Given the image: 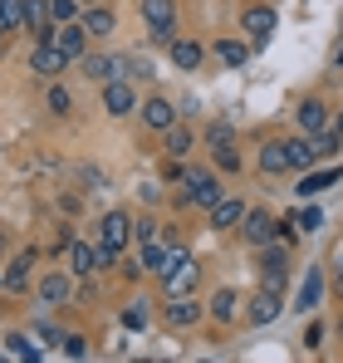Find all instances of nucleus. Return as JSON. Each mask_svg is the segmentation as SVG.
Segmentation results:
<instances>
[{
  "mask_svg": "<svg viewBox=\"0 0 343 363\" xmlns=\"http://www.w3.org/2000/svg\"><path fill=\"white\" fill-rule=\"evenodd\" d=\"M64 255H69V270H74L79 280H84V275L94 280L103 265H113V260H118V250H108L103 241H69V250H64Z\"/></svg>",
  "mask_w": 343,
  "mask_h": 363,
  "instance_id": "f257e3e1",
  "label": "nucleus"
},
{
  "mask_svg": "<svg viewBox=\"0 0 343 363\" xmlns=\"http://www.w3.org/2000/svg\"><path fill=\"white\" fill-rule=\"evenodd\" d=\"M147 30H152V45H172L176 40V0H142L137 5Z\"/></svg>",
  "mask_w": 343,
  "mask_h": 363,
  "instance_id": "f03ea898",
  "label": "nucleus"
},
{
  "mask_svg": "<svg viewBox=\"0 0 343 363\" xmlns=\"http://www.w3.org/2000/svg\"><path fill=\"white\" fill-rule=\"evenodd\" d=\"M69 64H74V60H69V55L59 50L55 40H35V50H30V69H35L40 79H59V74H64Z\"/></svg>",
  "mask_w": 343,
  "mask_h": 363,
  "instance_id": "7ed1b4c3",
  "label": "nucleus"
},
{
  "mask_svg": "<svg viewBox=\"0 0 343 363\" xmlns=\"http://www.w3.org/2000/svg\"><path fill=\"white\" fill-rule=\"evenodd\" d=\"M285 280H289V255H285V245L270 241V245H265V260H260V285L285 295Z\"/></svg>",
  "mask_w": 343,
  "mask_h": 363,
  "instance_id": "20e7f679",
  "label": "nucleus"
},
{
  "mask_svg": "<svg viewBox=\"0 0 343 363\" xmlns=\"http://www.w3.org/2000/svg\"><path fill=\"white\" fill-rule=\"evenodd\" d=\"M181 186H186V201H191V206H206V211L226 196V191H221V182L211 177V172H186Z\"/></svg>",
  "mask_w": 343,
  "mask_h": 363,
  "instance_id": "39448f33",
  "label": "nucleus"
},
{
  "mask_svg": "<svg viewBox=\"0 0 343 363\" xmlns=\"http://www.w3.org/2000/svg\"><path fill=\"white\" fill-rule=\"evenodd\" d=\"M99 241L108 245V250H128V245H133V216H128V211H108V216L99 221Z\"/></svg>",
  "mask_w": 343,
  "mask_h": 363,
  "instance_id": "423d86ee",
  "label": "nucleus"
},
{
  "mask_svg": "<svg viewBox=\"0 0 343 363\" xmlns=\"http://www.w3.org/2000/svg\"><path fill=\"white\" fill-rule=\"evenodd\" d=\"M50 40H55L59 50L69 55V60H84V55H89V30H84L79 20H59V25H55V35H50Z\"/></svg>",
  "mask_w": 343,
  "mask_h": 363,
  "instance_id": "0eeeda50",
  "label": "nucleus"
},
{
  "mask_svg": "<svg viewBox=\"0 0 343 363\" xmlns=\"http://www.w3.org/2000/svg\"><path fill=\"white\" fill-rule=\"evenodd\" d=\"M275 25H280V15H275L270 5H245V10H240V30H250L255 45H265V40L275 35Z\"/></svg>",
  "mask_w": 343,
  "mask_h": 363,
  "instance_id": "6e6552de",
  "label": "nucleus"
},
{
  "mask_svg": "<svg viewBox=\"0 0 343 363\" xmlns=\"http://www.w3.org/2000/svg\"><path fill=\"white\" fill-rule=\"evenodd\" d=\"M103 108H108L113 118H128V113L137 108V94H133V79H108V84H103Z\"/></svg>",
  "mask_w": 343,
  "mask_h": 363,
  "instance_id": "1a4fd4ad",
  "label": "nucleus"
},
{
  "mask_svg": "<svg viewBox=\"0 0 343 363\" xmlns=\"http://www.w3.org/2000/svg\"><path fill=\"white\" fill-rule=\"evenodd\" d=\"M240 231H245V241L255 245V250H265V245L275 241L280 221H275V216H265V211H245V216H240Z\"/></svg>",
  "mask_w": 343,
  "mask_h": 363,
  "instance_id": "9d476101",
  "label": "nucleus"
},
{
  "mask_svg": "<svg viewBox=\"0 0 343 363\" xmlns=\"http://www.w3.org/2000/svg\"><path fill=\"white\" fill-rule=\"evenodd\" d=\"M137 113H142V123H147L152 133H167L172 123L181 118V108H172V99H162V94H152L147 104H137Z\"/></svg>",
  "mask_w": 343,
  "mask_h": 363,
  "instance_id": "9b49d317",
  "label": "nucleus"
},
{
  "mask_svg": "<svg viewBox=\"0 0 343 363\" xmlns=\"http://www.w3.org/2000/svg\"><path fill=\"white\" fill-rule=\"evenodd\" d=\"M196 280H201V265H196V260H181L176 270L162 275V295H167V300H172V295H191Z\"/></svg>",
  "mask_w": 343,
  "mask_h": 363,
  "instance_id": "f8f14e48",
  "label": "nucleus"
},
{
  "mask_svg": "<svg viewBox=\"0 0 343 363\" xmlns=\"http://www.w3.org/2000/svg\"><path fill=\"white\" fill-rule=\"evenodd\" d=\"M201 314H206V304H196L191 295H172L167 300V324L172 329H191V324H201Z\"/></svg>",
  "mask_w": 343,
  "mask_h": 363,
  "instance_id": "ddd939ff",
  "label": "nucleus"
},
{
  "mask_svg": "<svg viewBox=\"0 0 343 363\" xmlns=\"http://www.w3.org/2000/svg\"><path fill=\"white\" fill-rule=\"evenodd\" d=\"M79 25L89 30V40H103V35H113V30H118V20H113L108 5H84V10H79Z\"/></svg>",
  "mask_w": 343,
  "mask_h": 363,
  "instance_id": "4468645a",
  "label": "nucleus"
},
{
  "mask_svg": "<svg viewBox=\"0 0 343 363\" xmlns=\"http://www.w3.org/2000/svg\"><path fill=\"white\" fill-rule=\"evenodd\" d=\"M319 300H324V270H319V265H309V270H304V285H299V295H294V309L314 314Z\"/></svg>",
  "mask_w": 343,
  "mask_h": 363,
  "instance_id": "2eb2a0df",
  "label": "nucleus"
},
{
  "mask_svg": "<svg viewBox=\"0 0 343 363\" xmlns=\"http://www.w3.org/2000/svg\"><path fill=\"white\" fill-rule=\"evenodd\" d=\"M280 309H285V295L280 290H260L250 300V309H245V319L250 324H270V319H280Z\"/></svg>",
  "mask_w": 343,
  "mask_h": 363,
  "instance_id": "dca6fc26",
  "label": "nucleus"
},
{
  "mask_svg": "<svg viewBox=\"0 0 343 363\" xmlns=\"http://www.w3.org/2000/svg\"><path fill=\"white\" fill-rule=\"evenodd\" d=\"M25 30L35 40H50L55 35V15H50V0H25Z\"/></svg>",
  "mask_w": 343,
  "mask_h": 363,
  "instance_id": "f3484780",
  "label": "nucleus"
},
{
  "mask_svg": "<svg viewBox=\"0 0 343 363\" xmlns=\"http://www.w3.org/2000/svg\"><path fill=\"white\" fill-rule=\"evenodd\" d=\"M69 300H74V280L59 275V270H50V275L40 280V304H69Z\"/></svg>",
  "mask_w": 343,
  "mask_h": 363,
  "instance_id": "a211bd4d",
  "label": "nucleus"
},
{
  "mask_svg": "<svg viewBox=\"0 0 343 363\" xmlns=\"http://www.w3.org/2000/svg\"><path fill=\"white\" fill-rule=\"evenodd\" d=\"M294 113H299V128H304V133H324V128H334V123H329V104H324V99H304Z\"/></svg>",
  "mask_w": 343,
  "mask_h": 363,
  "instance_id": "6ab92c4d",
  "label": "nucleus"
},
{
  "mask_svg": "<svg viewBox=\"0 0 343 363\" xmlns=\"http://www.w3.org/2000/svg\"><path fill=\"white\" fill-rule=\"evenodd\" d=\"M260 172H265V177H285V172H289V143L275 138V143L260 147Z\"/></svg>",
  "mask_w": 343,
  "mask_h": 363,
  "instance_id": "aec40b11",
  "label": "nucleus"
},
{
  "mask_svg": "<svg viewBox=\"0 0 343 363\" xmlns=\"http://www.w3.org/2000/svg\"><path fill=\"white\" fill-rule=\"evenodd\" d=\"M35 260H40L35 250H20V255L5 265V290H25V285H30V270H35Z\"/></svg>",
  "mask_w": 343,
  "mask_h": 363,
  "instance_id": "412c9836",
  "label": "nucleus"
},
{
  "mask_svg": "<svg viewBox=\"0 0 343 363\" xmlns=\"http://www.w3.org/2000/svg\"><path fill=\"white\" fill-rule=\"evenodd\" d=\"M167 50H172V64H176V69H186V74H191V69H201V60H206V50H201L196 40H172Z\"/></svg>",
  "mask_w": 343,
  "mask_h": 363,
  "instance_id": "4be33fe9",
  "label": "nucleus"
},
{
  "mask_svg": "<svg viewBox=\"0 0 343 363\" xmlns=\"http://www.w3.org/2000/svg\"><path fill=\"white\" fill-rule=\"evenodd\" d=\"M240 216H245V201H235V196H221V201L211 206V226H216V231L240 226Z\"/></svg>",
  "mask_w": 343,
  "mask_h": 363,
  "instance_id": "5701e85b",
  "label": "nucleus"
},
{
  "mask_svg": "<svg viewBox=\"0 0 343 363\" xmlns=\"http://www.w3.org/2000/svg\"><path fill=\"white\" fill-rule=\"evenodd\" d=\"M211 55L226 64V69H245V64H250V45H240V40H216Z\"/></svg>",
  "mask_w": 343,
  "mask_h": 363,
  "instance_id": "b1692460",
  "label": "nucleus"
},
{
  "mask_svg": "<svg viewBox=\"0 0 343 363\" xmlns=\"http://www.w3.org/2000/svg\"><path fill=\"white\" fill-rule=\"evenodd\" d=\"M339 177H343V167H334V172H304L294 191H299V196H319V191H329Z\"/></svg>",
  "mask_w": 343,
  "mask_h": 363,
  "instance_id": "393cba45",
  "label": "nucleus"
},
{
  "mask_svg": "<svg viewBox=\"0 0 343 363\" xmlns=\"http://www.w3.org/2000/svg\"><path fill=\"white\" fill-rule=\"evenodd\" d=\"M235 314H240V295H235V290H216V295H211V319L230 324Z\"/></svg>",
  "mask_w": 343,
  "mask_h": 363,
  "instance_id": "a878e982",
  "label": "nucleus"
},
{
  "mask_svg": "<svg viewBox=\"0 0 343 363\" xmlns=\"http://www.w3.org/2000/svg\"><path fill=\"white\" fill-rule=\"evenodd\" d=\"M162 255H167V241H137V270H162Z\"/></svg>",
  "mask_w": 343,
  "mask_h": 363,
  "instance_id": "bb28decb",
  "label": "nucleus"
},
{
  "mask_svg": "<svg viewBox=\"0 0 343 363\" xmlns=\"http://www.w3.org/2000/svg\"><path fill=\"white\" fill-rule=\"evenodd\" d=\"M186 152H191V128L176 118L167 128V157H186Z\"/></svg>",
  "mask_w": 343,
  "mask_h": 363,
  "instance_id": "cd10ccee",
  "label": "nucleus"
},
{
  "mask_svg": "<svg viewBox=\"0 0 343 363\" xmlns=\"http://www.w3.org/2000/svg\"><path fill=\"white\" fill-rule=\"evenodd\" d=\"M314 167V157H309V138H289V172H309Z\"/></svg>",
  "mask_w": 343,
  "mask_h": 363,
  "instance_id": "c85d7f7f",
  "label": "nucleus"
},
{
  "mask_svg": "<svg viewBox=\"0 0 343 363\" xmlns=\"http://www.w3.org/2000/svg\"><path fill=\"white\" fill-rule=\"evenodd\" d=\"M45 104H50V113H55V118H64V113L74 108V99H69V89H64L59 79H50V99H45Z\"/></svg>",
  "mask_w": 343,
  "mask_h": 363,
  "instance_id": "c756f323",
  "label": "nucleus"
},
{
  "mask_svg": "<svg viewBox=\"0 0 343 363\" xmlns=\"http://www.w3.org/2000/svg\"><path fill=\"white\" fill-rule=\"evenodd\" d=\"M5 354H10V359H25V363L40 359V349H35V344H30L25 334H10V339H5Z\"/></svg>",
  "mask_w": 343,
  "mask_h": 363,
  "instance_id": "7c9ffc66",
  "label": "nucleus"
},
{
  "mask_svg": "<svg viewBox=\"0 0 343 363\" xmlns=\"http://www.w3.org/2000/svg\"><path fill=\"white\" fill-rule=\"evenodd\" d=\"M133 241H162V221H152V216L133 221Z\"/></svg>",
  "mask_w": 343,
  "mask_h": 363,
  "instance_id": "2f4dec72",
  "label": "nucleus"
},
{
  "mask_svg": "<svg viewBox=\"0 0 343 363\" xmlns=\"http://www.w3.org/2000/svg\"><path fill=\"white\" fill-rule=\"evenodd\" d=\"M0 15L10 30H25V0H0Z\"/></svg>",
  "mask_w": 343,
  "mask_h": 363,
  "instance_id": "473e14b6",
  "label": "nucleus"
},
{
  "mask_svg": "<svg viewBox=\"0 0 343 363\" xmlns=\"http://www.w3.org/2000/svg\"><path fill=\"white\" fill-rule=\"evenodd\" d=\"M79 10H84L79 0H50V15H55V25H59V20H79Z\"/></svg>",
  "mask_w": 343,
  "mask_h": 363,
  "instance_id": "72a5a7b5",
  "label": "nucleus"
},
{
  "mask_svg": "<svg viewBox=\"0 0 343 363\" xmlns=\"http://www.w3.org/2000/svg\"><path fill=\"white\" fill-rule=\"evenodd\" d=\"M206 143H211V147H226V143H235L230 123H211V128H206Z\"/></svg>",
  "mask_w": 343,
  "mask_h": 363,
  "instance_id": "f704fd0d",
  "label": "nucleus"
},
{
  "mask_svg": "<svg viewBox=\"0 0 343 363\" xmlns=\"http://www.w3.org/2000/svg\"><path fill=\"white\" fill-rule=\"evenodd\" d=\"M216 152V162L226 167V172H240V152H235V143H226V147H211Z\"/></svg>",
  "mask_w": 343,
  "mask_h": 363,
  "instance_id": "c9c22d12",
  "label": "nucleus"
},
{
  "mask_svg": "<svg viewBox=\"0 0 343 363\" xmlns=\"http://www.w3.org/2000/svg\"><path fill=\"white\" fill-rule=\"evenodd\" d=\"M64 354L69 359H89V339L84 334H64Z\"/></svg>",
  "mask_w": 343,
  "mask_h": 363,
  "instance_id": "e433bc0d",
  "label": "nucleus"
},
{
  "mask_svg": "<svg viewBox=\"0 0 343 363\" xmlns=\"http://www.w3.org/2000/svg\"><path fill=\"white\" fill-rule=\"evenodd\" d=\"M123 324H128V329H142V324H147V309H142V304H128V309H123Z\"/></svg>",
  "mask_w": 343,
  "mask_h": 363,
  "instance_id": "4c0bfd02",
  "label": "nucleus"
},
{
  "mask_svg": "<svg viewBox=\"0 0 343 363\" xmlns=\"http://www.w3.org/2000/svg\"><path fill=\"white\" fill-rule=\"evenodd\" d=\"M69 241H74V231H69V226H55V236H50V255L69 250Z\"/></svg>",
  "mask_w": 343,
  "mask_h": 363,
  "instance_id": "58836bf2",
  "label": "nucleus"
},
{
  "mask_svg": "<svg viewBox=\"0 0 343 363\" xmlns=\"http://www.w3.org/2000/svg\"><path fill=\"white\" fill-rule=\"evenodd\" d=\"M299 226H304V231H314V226H324V211H319V206H309V211L299 216Z\"/></svg>",
  "mask_w": 343,
  "mask_h": 363,
  "instance_id": "ea45409f",
  "label": "nucleus"
},
{
  "mask_svg": "<svg viewBox=\"0 0 343 363\" xmlns=\"http://www.w3.org/2000/svg\"><path fill=\"white\" fill-rule=\"evenodd\" d=\"M74 300H79V304H94V300H99V290H94V285H89V275H84V285H79V290H74Z\"/></svg>",
  "mask_w": 343,
  "mask_h": 363,
  "instance_id": "a19ab883",
  "label": "nucleus"
},
{
  "mask_svg": "<svg viewBox=\"0 0 343 363\" xmlns=\"http://www.w3.org/2000/svg\"><path fill=\"white\" fill-rule=\"evenodd\" d=\"M304 344L319 349V344H324V324H309V329H304Z\"/></svg>",
  "mask_w": 343,
  "mask_h": 363,
  "instance_id": "79ce46f5",
  "label": "nucleus"
},
{
  "mask_svg": "<svg viewBox=\"0 0 343 363\" xmlns=\"http://www.w3.org/2000/svg\"><path fill=\"white\" fill-rule=\"evenodd\" d=\"M167 182H186V167H181V162H172V157H167Z\"/></svg>",
  "mask_w": 343,
  "mask_h": 363,
  "instance_id": "37998d69",
  "label": "nucleus"
},
{
  "mask_svg": "<svg viewBox=\"0 0 343 363\" xmlns=\"http://www.w3.org/2000/svg\"><path fill=\"white\" fill-rule=\"evenodd\" d=\"M334 128H339V133H343V108H339V118H334Z\"/></svg>",
  "mask_w": 343,
  "mask_h": 363,
  "instance_id": "c03bdc74",
  "label": "nucleus"
},
{
  "mask_svg": "<svg viewBox=\"0 0 343 363\" xmlns=\"http://www.w3.org/2000/svg\"><path fill=\"white\" fill-rule=\"evenodd\" d=\"M79 5H103V0H79Z\"/></svg>",
  "mask_w": 343,
  "mask_h": 363,
  "instance_id": "a18cd8bd",
  "label": "nucleus"
},
{
  "mask_svg": "<svg viewBox=\"0 0 343 363\" xmlns=\"http://www.w3.org/2000/svg\"><path fill=\"white\" fill-rule=\"evenodd\" d=\"M5 30H10V25H5V15H0V35H5Z\"/></svg>",
  "mask_w": 343,
  "mask_h": 363,
  "instance_id": "49530a36",
  "label": "nucleus"
},
{
  "mask_svg": "<svg viewBox=\"0 0 343 363\" xmlns=\"http://www.w3.org/2000/svg\"><path fill=\"white\" fill-rule=\"evenodd\" d=\"M0 255H5V231H0Z\"/></svg>",
  "mask_w": 343,
  "mask_h": 363,
  "instance_id": "de8ad7c7",
  "label": "nucleus"
},
{
  "mask_svg": "<svg viewBox=\"0 0 343 363\" xmlns=\"http://www.w3.org/2000/svg\"><path fill=\"white\" fill-rule=\"evenodd\" d=\"M0 290H5V270H0Z\"/></svg>",
  "mask_w": 343,
  "mask_h": 363,
  "instance_id": "09e8293b",
  "label": "nucleus"
},
{
  "mask_svg": "<svg viewBox=\"0 0 343 363\" xmlns=\"http://www.w3.org/2000/svg\"><path fill=\"white\" fill-rule=\"evenodd\" d=\"M339 290H343V275H339Z\"/></svg>",
  "mask_w": 343,
  "mask_h": 363,
  "instance_id": "8fccbe9b",
  "label": "nucleus"
},
{
  "mask_svg": "<svg viewBox=\"0 0 343 363\" xmlns=\"http://www.w3.org/2000/svg\"><path fill=\"white\" fill-rule=\"evenodd\" d=\"M339 334H343V319H339Z\"/></svg>",
  "mask_w": 343,
  "mask_h": 363,
  "instance_id": "3c124183",
  "label": "nucleus"
}]
</instances>
